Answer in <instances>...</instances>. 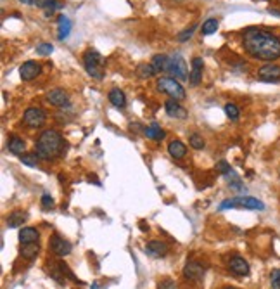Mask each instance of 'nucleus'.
I'll use <instances>...</instances> for the list:
<instances>
[{"mask_svg":"<svg viewBox=\"0 0 280 289\" xmlns=\"http://www.w3.org/2000/svg\"><path fill=\"white\" fill-rule=\"evenodd\" d=\"M26 213L25 211H12L11 215H9L7 218V225L12 229H18V227H23V223L26 222Z\"/></svg>","mask_w":280,"mask_h":289,"instance_id":"23","label":"nucleus"},{"mask_svg":"<svg viewBox=\"0 0 280 289\" xmlns=\"http://www.w3.org/2000/svg\"><path fill=\"white\" fill-rule=\"evenodd\" d=\"M216 170H218L222 175H229V173L232 172V168H230V165L227 161H220L218 165H216Z\"/></svg>","mask_w":280,"mask_h":289,"instance_id":"36","label":"nucleus"},{"mask_svg":"<svg viewBox=\"0 0 280 289\" xmlns=\"http://www.w3.org/2000/svg\"><path fill=\"white\" fill-rule=\"evenodd\" d=\"M164 109H166V114L171 118H178V120H185L187 118V109L182 107L175 99H170L164 103Z\"/></svg>","mask_w":280,"mask_h":289,"instance_id":"15","label":"nucleus"},{"mask_svg":"<svg viewBox=\"0 0 280 289\" xmlns=\"http://www.w3.org/2000/svg\"><path fill=\"white\" fill-rule=\"evenodd\" d=\"M19 2H23V4H26V5H33V4H35V0H19Z\"/></svg>","mask_w":280,"mask_h":289,"instance_id":"40","label":"nucleus"},{"mask_svg":"<svg viewBox=\"0 0 280 289\" xmlns=\"http://www.w3.org/2000/svg\"><path fill=\"white\" fill-rule=\"evenodd\" d=\"M157 289H177V286H175L173 281H170V279H166V281L159 282V286H157Z\"/></svg>","mask_w":280,"mask_h":289,"instance_id":"38","label":"nucleus"},{"mask_svg":"<svg viewBox=\"0 0 280 289\" xmlns=\"http://www.w3.org/2000/svg\"><path fill=\"white\" fill-rule=\"evenodd\" d=\"M92 289H99V286H97V282H94V286H92Z\"/></svg>","mask_w":280,"mask_h":289,"instance_id":"41","label":"nucleus"},{"mask_svg":"<svg viewBox=\"0 0 280 289\" xmlns=\"http://www.w3.org/2000/svg\"><path fill=\"white\" fill-rule=\"evenodd\" d=\"M168 153H170V156L175 158V159H182L187 154V147L182 140H171V142L168 144Z\"/></svg>","mask_w":280,"mask_h":289,"instance_id":"17","label":"nucleus"},{"mask_svg":"<svg viewBox=\"0 0 280 289\" xmlns=\"http://www.w3.org/2000/svg\"><path fill=\"white\" fill-rule=\"evenodd\" d=\"M218 26H220L218 19L211 18V19H207V21H204V25H203V28H201V31H203V35H213L216 29H218Z\"/></svg>","mask_w":280,"mask_h":289,"instance_id":"27","label":"nucleus"},{"mask_svg":"<svg viewBox=\"0 0 280 289\" xmlns=\"http://www.w3.org/2000/svg\"><path fill=\"white\" fill-rule=\"evenodd\" d=\"M23 121L29 128H40L47 121V114L42 107H28L23 114Z\"/></svg>","mask_w":280,"mask_h":289,"instance_id":"7","label":"nucleus"},{"mask_svg":"<svg viewBox=\"0 0 280 289\" xmlns=\"http://www.w3.org/2000/svg\"><path fill=\"white\" fill-rule=\"evenodd\" d=\"M42 73V66L40 62H35V61H26L21 68H19V75H21V80L29 81V80H35L37 77H40Z\"/></svg>","mask_w":280,"mask_h":289,"instance_id":"9","label":"nucleus"},{"mask_svg":"<svg viewBox=\"0 0 280 289\" xmlns=\"http://www.w3.org/2000/svg\"><path fill=\"white\" fill-rule=\"evenodd\" d=\"M51 248H52V251L55 253L57 256H68L69 253H71V242H68L66 239H62L61 236H57V234H54L51 237Z\"/></svg>","mask_w":280,"mask_h":289,"instance_id":"10","label":"nucleus"},{"mask_svg":"<svg viewBox=\"0 0 280 289\" xmlns=\"http://www.w3.org/2000/svg\"><path fill=\"white\" fill-rule=\"evenodd\" d=\"M194 29H196V25H192V26H190V28H187V29H183V31H180V35H178V40H180V42H185V40H189V38L192 37Z\"/></svg>","mask_w":280,"mask_h":289,"instance_id":"34","label":"nucleus"},{"mask_svg":"<svg viewBox=\"0 0 280 289\" xmlns=\"http://www.w3.org/2000/svg\"><path fill=\"white\" fill-rule=\"evenodd\" d=\"M21 161L25 163L26 166H31V168H35L38 163V154L37 153H31V154H23L21 156Z\"/></svg>","mask_w":280,"mask_h":289,"instance_id":"29","label":"nucleus"},{"mask_svg":"<svg viewBox=\"0 0 280 289\" xmlns=\"http://www.w3.org/2000/svg\"><path fill=\"white\" fill-rule=\"evenodd\" d=\"M42 208H44V210L54 208V199H52L49 194H44V196H42Z\"/></svg>","mask_w":280,"mask_h":289,"instance_id":"35","label":"nucleus"},{"mask_svg":"<svg viewBox=\"0 0 280 289\" xmlns=\"http://www.w3.org/2000/svg\"><path fill=\"white\" fill-rule=\"evenodd\" d=\"M230 270L233 272L235 275H240V277H246V275H249V263L246 260H244L242 256H233V258H230V263H229Z\"/></svg>","mask_w":280,"mask_h":289,"instance_id":"14","label":"nucleus"},{"mask_svg":"<svg viewBox=\"0 0 280 289\" xmlns=\"http://www.w3.org/2000/svg\"><path fill=\"white\" fill-rule=\"evenodd\" d=\"M230 208H244V210H265V205L258 198L253 196H237L232 199H225L220 205V210H230Z\"/></svg>","mask_w":280,"mask_h":289,"instance_id":"4","label":"nucleus"},{"mask_svg":"<svg viewBox=\"0 0 280 289\" xmlns=\"http://www.w3.org/2000/svg\"><path fill=\"white\" fill-rule=\"evenodd\" d=\"M225 113H227V116H229L232 121L239 120V107H237L235 104H232V103L225 104Z\"/></svg>","mask_w":280,"mask_h":289,"instance_id":"30","label":"nucleus"},{"mask_svg":"<svg viewBox=\"0 0 280 289\" xmlns=\"http://www.w3.org/2000/svg\"><path fill=\"white\" fill-rule=\"evenodd\" d=\"M47 101L52 104V106H55V107H66V106H69L68 94H66L64 90H61V88H54V90L49 92V94H47Z\"/></svg>","mask_w":280,"mask_h":289,"instance_id":"13","label":"nucleus"},{"mask_svg":"<svg viewBox=\"0 0 280 289\" xmlns=\"http://www.w3.org/2000/svg\"><path fill=\"white\" fill-rule=\"evenodd\" d=\"M7 149H9V153L16 154V156H23L26 149L25 140H23L21 137H11L7 142Z\"/></svg>","mask_w":280,"mask_h":289,"instance_id":"20","label":"nucleus"},{"mask_svg":"<svg viewBox=\"0 0 280 289\" xmlns=\"http://www.w3.org/2000/svg\"><path fill=\"white\" fill-rule=\"evenodd\" d=\"M225 289H235V288H225Z\"/></svg>","mask_w":280,"mask_h":289,"instance_id":"42","label":"nucleus"},{"mask_svg":"<svg viewBox=\"0 0 280 289\" xmlns=\"http://www.w3.org/2000/svg\"><path fill=\"white\" fill-rule=\"evenodd\" d=\"M183 275H185L189 281H203L204 279V267L197 262H189V263L183 267Z\"/></svg>","mask_w":280,"mask_h":289,"instance_id":"12","label":"nucleus"},{"mask_svg":"<svg viewBox=\"0 0 280 289\" xmlns=\"http://www.w3.org/2000/svg\"><path fill=\"white\" fill-rule=\"evenodd\" d=\"M83 66L87 70V73L90 75L95 80H101L104 77V66H106V61L102 57V54L95 49H88L83 54Z\"/></svg>","mask_w":280,"mask_h":289,"instance_id":"3","label":"nucleus"},{"mask_svg":"<svg viewBox=\"0 0 280 289\" xmlns=\"http://www.w3.org/2000/svg\"><path fill=\"white\" fill-rule=\"evenodd\" d=\"M168 251H170V248H168V244L163 241H151L149 244L146 246V253L149 256H153V258H163Z\"/></svg>","mask_w":280,"mask_h":289,"instance_id":"16","label":"nucleus"},{"mask_svg":"<svg viewBox=\"0 0 280 289\" xmlns=\"http://www.w3.org/2000/svg\"><path fill=\"white\" fill-rule=\"evenodd\" d=\"M38 249H40L38 242H29V244H23L21 246V255L25 256L26 260H33V258L38 255Z\"/></svg>","mask_w":280,"mask_h":289,"instance_id":"26","label":"nucleus"},{"mask_svg":"<svg viewBox=\"0 0 280 289\" xmlns=\"http://www.w3.org/2000/svg\"><path fill=\"white\" fill-rule=\"evenodd\" d=\"M57 0H35V5L40 9H49L52 4H55Z\"/></svg>","mask_w":280,"mask_h":289,"instance_id":"37","label":"nucleus"},{"mask_svg":"<svg viewBox=\"0 0 280 289\" xmlns=\"http://www.w3.org/2000/svg\"><path fill=\"white\" fill-rule=\"evenodd\" d=\"M151 62H153V66H154V70H156V73H166V71H168V62H170V55L156 54Z\"/></svg>","mask_w":280,"mask_h":289,"instance_id":"22","label":"nucleus"},{"mask_svg":"<svg viewBox=\"0 0 280 289\" xmlns=\"http://www.w3.org/2000/svg\"><path fill=\"white\" fill-rule=\"evenodd\" d=\"M166 73L173 75L178 80H189V68H187L185 59L180 54H173L170 55V62H168V71Z\"/></svg>","mask_w":280,"mask_h":289,"instance_id":"6","label":"nucleus"},{"mask_svg":"<svg viewBox=\"0 0 280 289\" xmlns=\"http://www.w3.org/2000/svg\"><path fill=\"white\" fill-rule=\"evenodd\" d=\"M190 146H192L194 149H203L204 139L201 135H197V133H192V135H190Z\"/></svg>","mask_w":280,"mask_h":289,"instance_id":"33","label":"nucleus"},{"mask_svg":"<svg viewBox=\"0 0 280 289\" xmlns=\"http://www.w3.org/2000/svg\"><path fill=\"white\" fill-rule=\"evenodd\" d=\"M71 28H73V23L69 21V18H66V16H59V19H57V37H59V40L68 38V35L71 33Z\"/></svg>","mask_w":280,"mask_h":289,"instance_id":"18","label":"nucleus"},{"mask_svg":"<svg viewBox=\"0 0 280 289\" xmlns=\"http://www.w3.org/2000/svg\"><path fill=\"white\" fill-rule=\"evenodd\" d=\"M62 144L64 142H62L61 133L55 132V130H45V132L40 133V137L35 142V153L38 154L40 159L51 161V159H54L55 156L61 154Z\"/></svg>","mask_w":280,"mask_h":289,"instance_id":"2","label":"nucleus"},{"mask_svg":"<svg viewBox=\"0 0 280 289\" xmlns=\"http://www.w3.org/2000/svg\"><path fill=\"white\" fill-rule=\"evenodd\" d=\"M242 45L251 57L259 61H275L280 57V38L265 29L251 28L244 31Z\"/></svg>","mask_w":280,"mask_h":289,"instance_id":"1","label":"nucleus"},{"mask_svg":"<svg viewBox=\"0 0 280 289\" xmlns=\"http://www.w3.org/2000/svg\"><path fill=\"white\" fill-rule=\"evenodd\" d=\"M109 101L114 107H120V109H123V107L127 106V95H125V92L120 90V88H113V90L109 92Z\"/></svg>","mask_w":280,"mask_h":289,"instance_id":"21","label":"nucleus"},{"mask_svg":"<svg viewBox=\"0 0 280 289\" xmlns=\"http://www.w3.org/2000/svg\"><path fill=\"white\" fill-rule=\"evenodd\" d=\"M146 135H147V139H153V140H163L166 133L163 132V128H161L159 125H157V123H153V125H151V127H147V128H146Z\"/></svg>","mask_w":280,"mask_h":289,"instance_id":"25","label":"nucleus"},{"mask_svg":"<svg viewBox=\"0 0 280 289\" xmlns=\"http://www.w3.org/2000/svg\"><path fill=\"white\" fill-rule=\"evenodd\" d=\"M270 284L273 289H280V268H275L270 274Z\"/></svg>","mask_w":280,"mask_h":289,"instance_id":"31","label":"nucleus"},{"mask_svg":"<svg viewBox=\"0 0 280 289\" xmlns=\"http://www.w3.org/2000/svg\"><path fill=\"white\" fill-rule=\"evenodd\" d=\"M279 177H280V172H279Z\"/></svg>","mask_w":280,"mask_h":289,"instance_id":"43","label":"nucleus"},{"mask_svg":"<svg viewBox=\"0 0 280 289\" xmlns=\"http://www.w3.org/2000/svg\"><path fill=\"white\" fill-rule=\"evenodd\" d=\"M227 177V180H229V184H230V187H232L233 190H237V192H244V185H242V182H240V179L235 175V172H230L229 175H225Z\"/></svg>","mask_w":280,"mask_h":289,"instance_id":"28","label":"nucleus"},{"mask_svg":"<svg viewBox=\"0 0 280 289\" xmlns=\"http://www.w3.org/2000/svg\"><path fill=\"white\" fill-rule=\"evenodd\" d=\"M38 239H40V234H38L37 229L33 227H25L19 231V241L23 242V244H29V242H38Z\"/></svg>","mask_w":280,"mask_h":289,"instance_id":"19","label":"nucleus"},{"mask_svg":"<svg viewBox=\"0 0 280 289\" xmlns=\"http://www.w3.org/2000/svg\"><path fill=\"white\" fill-rule=\"evenodd\" d=\"M62 7V4H59V2H55V4H52L49 9H45V16H52L55 11H59V9Z\"/></svg>","mask_w":280,"mask_h":289,"instance_id":"39","label":"nucleus"},{"mask_svg":"<svg viewBox=\"0 0 280 289\" xmlns=\"http://www.w3.org/2000/svg\"><path fill=\"white\" fill-rule=\"evenodd\" d=\"M203 70H204V62L201 57H194L192 64H190V75H189V83L192 87L201 83V78H203Z\"/></svg>","mask_w":280,"mask_h":289,"instance_id":"11","label":"nucleus"},{"mask_svg":"<svg viewBox=\"0 0 280 289\" xmlns=\"http://www.w3.org/2000/svg\"><path fill=\"white\" fill-rule=\"evenodd\" d=\"M157 88H159V92L170 95L171 99H175V101L185 99V88L182 87V83H180L178 80H175V78H170V77L159 78Z\"/></svg>","mask_w":280,"mask_h":289,"instance_id":"5","label":"nucleus"},{"mask_svg":"<svg viewBox=\"0 0 280 289\" xmlns=\"http://www.w3.org/2000/svg\"><path fill=\"white\" fill-rule=\"evenodd\" d=\"M52 51H54V45L52 44H47V42H44V44H40L37 47V52L40 55H51Z\"/></svg>","mask_w":280,"mask_h":289,"instance_id":"32","label":"nucleus"},{"mask_svg":"<svg viewBox=\"0 0 280 289\" xmlns=\"http://www.w3.org/2000/svg\"><path fill=\"white\" fill-rule=\"evenodd\" d=\"M137 77L138 78H153L156 75V70H154L153 62H142V64H138L137 66Z\"/></svg>","mask_w":280,"mask_h":289,"instance_id":"24","label":"nucleus"},{"mask_svg":"<svg viewBox=\"0 0 280 289\" xmlns=\"http://www.w3.org/2000/svg\"><path fill=\"white\" fill-rule=\"evenodd\" d=\"M258 78L261 81H266V83L280 81V66L279 64H265V66L259 68Z\"/></svg>","mask_w":280,"mask_h":289,"instance_id":"8","label":"nucleus"}]
</instances>
